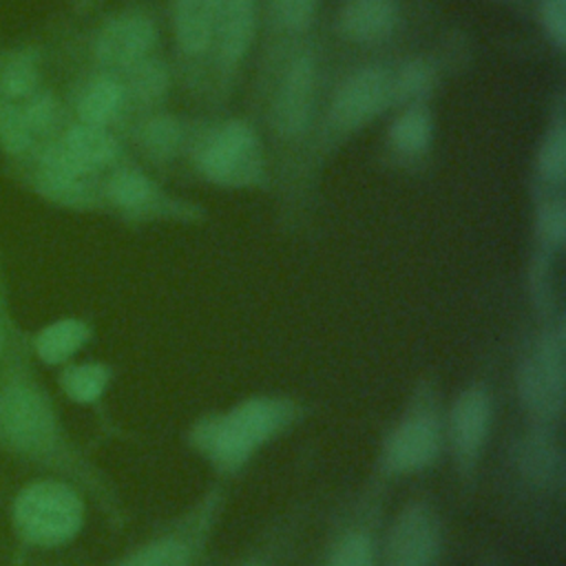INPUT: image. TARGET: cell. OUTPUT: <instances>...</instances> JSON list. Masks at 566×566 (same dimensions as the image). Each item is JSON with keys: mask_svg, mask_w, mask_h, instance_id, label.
I'll use <instances>...</instances> for the list:
<instances>
[{"mask_svg": "<svg viewBox=\"0 0 566 566\" xmlns=\"http://www.w3.org/2000/svg\"><path fill=\"white\" fill-rule=\"evenodd\" d=\"M491 427V398L482 385L462 389L449 411L447 433L460 478L469 480L482 458Z\"/></svg>", "mask_w": 566, "mask_h": 566, "instance_id": "cell-10", "label": "cell"}, {"mask_svg": "<svg viewBox=\"0 0 566 566\" xmlns=\"http://www.w3.org/2000/svg\"><path fill=\"white\" fill-rule=\"evenodd\" d=\"M111 369L102 363H77L64 367L60 374V387L64 394L80 405L95 402L108 387Z\"/></svg>", "mask_w": 566, "mask_h": 566, "instance_id": "cell-27", "label": "cell"}, {"mask_svg": "<svg viewBox=\"0 0 566 566\" xmlns=\"http://www.w3.org/2000/svg\"><path fill=\"white\" fill-rule=\"evenodd\" d=\"M316 66L310 55H298L285 71L272 104V126L285 137L294 139L310 126L314 111Z\"/></svg>", "mask_w": 566, "mask_h": 566, "instance_id": "cell-13", "label": "cell"}, {"mask_svg": "<svg viewBox=\"0 0 566 566\" xmlns=\"http://www.w3.org/2000/svg\"><path fill=\"white\" fill-rule=\"evenodd\" d=\"M535 232L544 250H559L566 241V206L559 197L544 199L537 206Z\"/></svg>", "mask_w": 566, "mask_h": 566, "instance_id": "cell-32", "label": "cell"}, {"mask_svg": "<svg viewBox=\"0 0 566 566\" xmlns=\"http://www.w3.org/2000/svg\"><path fill=\"white\" fill-rule=\"evenodd\" d=\"M318 0H276L281 22L292 31H303L316 11Z\"/></svg>", "mask_w": 566, "mask_h": 566, "instance_id": "cell-35", "label": "cell"}, {"mask_svg": "<svg viewBox=\"0 0 566 566\" xmlns=\"http://www.w3.org/2000/svg\"><path fill=\"white\" fill-rule=\"evenodd\" d=\"M349 522L338 531L329 546L325 566H376V513L374 497L363 500Z\"/></svg>", "mask_w": 566, "mask_h": 566, "instance_id": "cell-14", "label": "cell"}, {"mask_svg": "<svg viewBox=\"0 0 566 566\" xmlns=\"http://www.w3.org/2000/svg\"><path fill=\"white\" fill-rule=\"evenodd\" d=\"M539 20L546 38L562 51L566 46V0H542Z\"/></svg>", "mask_w": 566, "mask_h": 566, "instance_id": "cell-34", "label": "cell"}, {"mask_svg": "<svg viewBox=\"0 0 566 566\" xmlns=\"http://www.w3.org/2000/svg\"><path fill=\"white\" fill-rule=\"evenodd\" d=\"M444 442L442 418L433 389L427 385L416 391L402 420L385 438L378 471L385 478L416 473L431 467Z\"/></svg>", "mask_w": 566, "mask_h": 566, "instance_id": "cell-5", "label": "cell"}, {"mask_svg": "<svg viewBox=\"0 0 566 566\" xmlns=\"http://www.w3.org/2000/svg\"><path fill=\"white\" fill-rule=\"evenodd\" d=\"M57 139L71 153V157L91 175L99 172L117 157V142L106 130V126L77 122L69 126Z\"/></svg>", "mask_w": 566, "mask_h": 566, "instance_id": "cell-19", "label": "cell"}, {"mask_svg": "<svg viewBox=\"0 0 566 566\" xmlns=\"http://www.w3.org/2000/svg\"><path fill=\"white\" fill-rule=\"evenodd\" d=\"M18 535L40 548L71 542L84 524L80 493L62 480H40L24 486L13 502Z\"/></svg>", "mask_w": 566, "mask_h": 566, "instance_id": "cell-3", "label": "cell"}, {"mask_svg": "<svg viewBox=\"0 0 566 566\" xmlns=\"http://www.w3.org/2000/svg\"><path fill=\"white\" fill-rule=\"evenodd\" d=\"M91 338V325L82 318L66 316L44 325L31 338V352L46 365L66 363Z\"/></svg>", "mask_w": 566, "mask_h": 566, "instance_id": "cell-18", "label": "cell"}, {"mask_svg": "<svg viewBox=\"0 0 566 566\" xmlns=\"http://www.w3.org/2000/svg\"><path fill=\"white\" fill-rule=\"evenodd\" d=\"M24 343H27V338L22 336V332L18 329V325L11 316L7 279H4V272H2V263H0V367Z\"/></svg>", "mask_w": 566, "mask_h": 566, "instance_id": "cell-33", "label": "cell"}, {"mask_svg": "<svg viewBox=\"0 0 566 566\" xmlns=\"http://www.w3.org/2000/svg\"><path fill=\"white\" fill-rule=\"evenodd\" d=\"M29 349V343L20 345L0 367V449L95 482L66 440L49 391L33 376Z\"/></svg>", "mask_w": 566, "mask_h": 566, "instance_id": "cell-1", "label": "cell"}, {"mask_svg": "<svg viewBox=\"0 0 566 566\" xmlns=\"http://www.w3.org/2000/svg\"><path fill=\"white\" fill-rule=\"evenodd\" d=\"M442 557V522L427 500L402 506L394 517L385 546V566H438Z\"/></svg>", "mask_w": 566, "mask_h": 566, "instance_id": "cell-8", "label": "cell"}, {"mask_svg": "<svg viewBox=\"0 0 566 566\" xmlns=\"http://www.w3.org/2000/svg\"><path fill=\"white\" fill-rule=\"evenodd\" d=\"M124 99H126L124 84L115 75L111 73L95 75L77 97V104H75L77 119L82 124L106 126L119 113Z\"/></svg>", "mask_w": 566, "mask_h": 566, "instance_id": "cell-21", "label": "cell"}, {"mask_svg": "<svg viewBox=\"0 0 566 566\" xmlns=\"http://www.w3.org/2000/svg\"><path fill=\"white\" fill-rule=\"evenodd\" d=\"M201 175L219 186H252L263 177L259 137L250 124L230 119L219 126L199 153Z\"/></svg>", "mask_w": 566, "mask_h": 566, "instance_id": "cell-6", "label": "cell"}, {"mask_svg": "<svg viewBox=\"0 0 566 566\" xmlns=\"http://www.w3.org/2000/svg\"><path fill=\"white\" fill-rule=\"evenodd\" d=\"M433 142V117L424 104L407 106L389 128V144L400 155H422Z\"/></svg>", "mask_w": 566, "mask_h": 566, "instance_id": "cell-24", "label": "cell"}, {"mask_svg": "<svg viewBox=\"0 0 566 566\" xmlns=\"http://www.w3.org/2000/svg\"><path fill=\"white\" fill-rule=\"evenodd\" d=\"M398 0H347L340 11V31L354 42H380L398 24Z\"/></svg>", "mask_w": 566, "mask_h": 566, "instance_id": "cell-17", "label": "cell"}, {"mask_svg": "<svg viewBox=\"0 0 566 566\" xmlns=\"http://www.w3.org/2000/svg\"><path fill=\"white\" fill-rule=\"evenodd\" d=\"M436 84L433 66L422 60L413 57L405 62L396 75H391V93L396 102H407L409 106L420 104Z\"/></svg>", "mask_w": 566, "mask_h": 566, "instance_id": "cell-29", "label": "cell"}, {"mask_svg": "<svg viewBox=\"0 0 566 566\" xmlns=\"http://www.w3.org/2000/svg\"><path fill=\"white\" fill-rule=\"evenodd\" d=\"M104 197L111 206L126 214H142L155 206L157 190L144 172L135 168H119L108 177Z\"/></svg>", "mask_w": 566, "mask_h": 566, "instance_id": "cell-23", "label": "cell"}, {"mask_svg": "<svg viewBox=\"0 0 566 566\" xmlns=\"http://www.w3.org/2000/svg\"><path fill=\"white\" fill-rule=\"evenodd\" d=\"M214 15L219 57L226 66H237L250 51L256 31V4L254 0H221Z\"/></svg>", "mask_w": 566, "mask_h": 566, "instance_id": "cell-15", "label": "cell"}, {"mask_svg": "<svg viewBox=\"0 0 566 566\" xmlns=\"http://www.w3.org/2000/svg\"><path fill=\"white\" fill-rule=\"evenodd\" d=\"M124 93H130L135 102L144 106H155L168 93V69L161 60L144 57L130 69H126Z\"/></svg>", "mask_w": 566, "mask_h": 566, "instance_id": "cell-26", "label": "cell"}, {"mask_svg": "<svg viewBox=\"0 0 566 566\" xmlns=\"http://www.w3.org/2000/svg\"><path fill=\"white\" fill-rule=\"evenodd\" d=\"M27 181L31 190L60 208L69 210H93L99 206V192L95 188L93 175L91 177H75V175H57L42 170L38 166H27Z\"/></svg>", "mask_w": 566, "mask_h": 566, "instance_id": "cell-16", "label": "cell"}, {"mask_svg": "<svg viewBox=\"0 0 566 566\" xmlns=\"http://www.w3.org/2000/svg\"><path fill=\"white\" fill-rule=\"evenodd\" d=\"M22 115L27 122V128L31 130L35 144H44L53 139V130L60 122V102L49 88H38L31 97L22 102Z\"/></svg>", "mask_w": 566, "mask_h": 566, "instance_id": "cell-30", "label": "cell"}, {"mask_svg": "<svg viewBox=\"0 0 566 566\" xmlns=\"http://www.w3.org/2000/svg\"><path fill=\"white\" fill-rule=\"evenodd\" d=\"M184 142V126L172 115H157L142 126L139 144L155 161H170Z\"/></svg>", "mask_w": 566, "mask_h": 566, "instance_id": "cell-28", "label": "cell"}, {"mask_svg": "<svg viewBox=\"0 0 566 566\" xmlns=\"http://www.w3.org/2000/svg\"><path fill=\"white\" fill-rule=\"evenodd\" d=\"M214 11L203 0H177L175 38L188 55L203 53L214 35Z\"/></svg>", "mask_w": 566, "mask_h": 566, "instance_id": "cell-22", "label": "cell"}, {"mask_svg": "<svg viewBox=\"0 0 566 566\" xmlns=\"http://www.w3.org/2000/svg\"><path fill=\"white\" fill-rule=\"evenodd\" d=\"M203 2H206V4H208L212 11H217V7L221 4V0H203Z\"/></svg>", "mask_w": 566, "mask_h": 566, "instance_id": "cell-37", "label": "cell"}, {"mask_svg": "<svg viewBox=\"0 0 566 566\" xmlns=\"http://www.w3.org/2000/svg\"><path fill=\"white\" fill-rule=\"evenodd\" d=\"M391 102V73L382 66H367L340 84L329 117L336 128L356 130L376 119Z\"/></svg>", "mask_w": 566, "mask_h": 566, "instance_id": "cell-11", "label": "cell"}, {"mask_svg": "<svg viewBox=\"0 0 566 566\" xmlns=\"http://www.w3.org/2000/svg\"><path fill=\"white\" fill-rule=\"evenodd\" d=\"M217 495V491L210 493L192 513L184 515L175 526L133 551L117 566H197L212 531V520L219 511Z\"/></svg>", "mask_w": 566, "mask_h": 566, "instance_id": "cell-7", "label": "cell"}, {"mask_svg": "<svg viewBox=\"0 0 566 566\" xmlns=\"http://www.w3.org/2000/svg\"><path fill=\"white\" fill-rule=\"evenodd\" d=\"M35 148L38 144L27 128L22 104L0 95V153L20 166H27Z\"/></svg>", "mask_w": 566, "mask_h": 566, "instance_id": "cell-25", "label": "cell"}, {"mask_svg": "<svg viewBox=\"0 0 566 566\" xmlns=\"http://www.w3.org/2000/svg\"><path fill=\"white\" fill-rule=\"evenodd\" d=\"M537 175L548 186H559L566 177V128L564 124H555L539 150H537Z\"/></svg>", "mask_w": 566, "mask_h": 566, "instance_id": "cell-31", "label": "cell"}, {"mask_svg": "<svg viewBox=\"0 0 566 566\" xmlns=\"http://www.w3.org/2000/svg\"><path fill=\"white\" fill-rule=\"evenodd\" d=\"M511 469L524 489L557 495L564 486L566 464L553 427L531 424L511 444Z\"/></svg>", "mask_w": 566, "mask_h": 566, "instance_id": "cell-9", "label": "cell"}, {"mask_svg": "<svg viewBox=\"0 0 566 566\" xmlns=\"http://www.w3.org/2000/svg\"><path fill=\"white\" fill-rule=\"evenodd\" d=\"M515 385L533 424L553 427L566 402V332L564 321L548 327L522 356Z\"/></svg>", "mask_w": 566, "mask_h": 566, "instance_id": "cell-4", "label": "cell"}, {"mask_svg": "<svg viewBox=\"0 0 566 566\" xmlns=\"http://www.w3.org/2000/svg\"><path fill=\"white\" fill-rule=\"evenodd\" d=\"M237 566H268V559H261V557H250Z\"/></svg>", "mask_w": 566, "mask_h": 566, "instance_id": "cell-36", "label": "cell"}, {"mask_svg": "<svg viewBox=\"0 0 566 566\" xmlns=\"http://www.w3.org/2000/svg\"><path fill=\"white\" fill-rule=\"evenodd\" d=\"M82 2H91V0H82Z\"/></svg>", "mask_w": 566, "mask_h": 566, "instance_id": "cell-38", "label": "cell"}, {"mask_svg": "<svg viewBox=\"0 0 566 566\" xmlns=\"http://www.w3.org/2000/svg\"><path fill=\"white\" fill-rule=\"evenodd\" d=\"M40 53L33 46L0 49V95L22 104L40 88Z\"/></svg>", "mask_w": 566, "mask_h": 566, "instance_id": "cell-20", "label": "cell"}, {"mask_svg": "<svg viewBox=\"0 0 566 566\" xmlns=\"http://www.w3.org/2000/svg\"><path fill=\"white\" fill-rule=\"evenodd\" d=\"M157 40L150 18L142 13H124L108 20L95 35V60L111 71H126L148 57Z\"/></svg>", "mask_w": 566, "mask_h": 566, "instance_id": "cell-12", "label": "cell"}, {"mask_svg": "<svg viewBox=\"0 0 566 566\" xmlns=\"http://www.w3.org/2000/svg\"><path fill=\"white\" fill-rule=\"evenodd\" d=\"M298 416L290 398L256 396L226 413L197 420L190 431L192 447L221 473L243 469L259 447L283 433Z\"/></svg>", "mask_w": 566, "mask_h": 566, "instance_id": "cell-2", "label": "cell"}]
</instances>
